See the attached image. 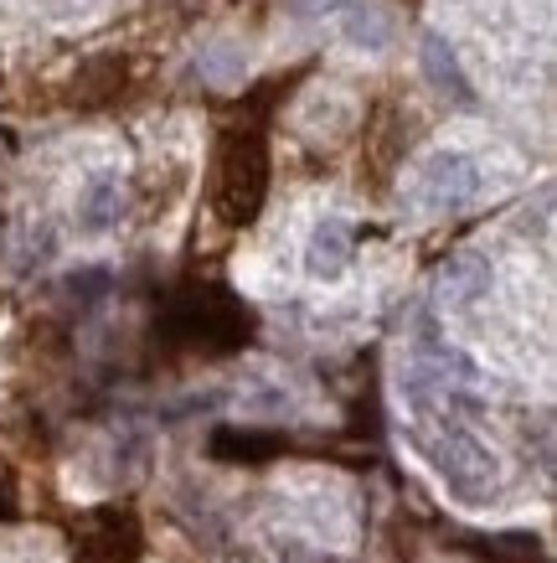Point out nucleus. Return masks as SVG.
Returning a JSON list of instances; mask_svg holds the SVG:
<instances>
[{
    "mask_svg": "<svg viewBox=\"0 0 557 563\" xmlns=\"http://www.w3.org/2000/svg\"><path fill=\"white\" fill-rule=\"evenodd\" d=\"M0 517H11V496L0 492Z\"/></svg>",
    "mask_w": 557,
    "mask_h": 563,
    "instance_id": "nucleus-6",
    "label": "nucleus"
},
{
    "mask_svg": "<svg viewBox=\"0 0 557 563\" xmlns=\"http://www.w3.org/2000/svg\"><path fill=\"white\" fill-rule=\"evenodd\" d=\"M279 450H285V440L269 434V429H218V434H212V455H218V461H233V465L274 461Z\"/></svg>",
    "mask_w": 557,
    "mask_h": 563,
    "instance_id": "nucleus-4",
    "label": "nucleus"
},
{
    "mask_svg": "<svg viewBox=\"0 0 557 563\" xmlns=\"http://www.w3.org/2000/svg\"><path fill=\"white\" fill-rule=\"evenodd\" d=\"M269 197V140L258 124H227L212 155V212L227 228H248Z\"/></svg>",
    "mask_w": 557,
    "mask_h": 563,
    "instance_id": "nucleus-2",
    "label": "nucleus"
},
{
    "mask_svg": "<svg viewBox=\"0 0 557 563\" xmlns=\"http://www.w3.org/2000/svg\"><path fill=\"white\" fill-rule=\"evenodd\" d=\"M83 93H73V103H83V109H93V103H109L119 93V84H124V63H114V57H99V63H88L83 68ZM73 84V88H78Z\"/></svg>",
    "mask_w": 557,
    "mask_h": 563,
    "instance_id": "nucleus-5",
    "label": "nucleus"
},
{
    "mask_svg": "<svg viewBox=\"0 0 557 563\" xmlns=\"http://www.w3.org/2000/svg\"><path fill=\"white\" fill-rule=\"evenodd\" d=\"M160 336L181 352L227 357V352H243L254 342V310L222 285H186L160 310Z\"/></svg>",
    "mask_w": 557,
    "mask_h": 563,
    "instance_id": "nucleus-1",
    "label": "nucleus"
},
{
    "mask_svg": "<svg viewBox=\"0 0 557 563\" xmlns=\"http://www.w3.org/2000/svg\"><path fill=\"white\" fill-rule=\"evenodd\" d=\"M78 559L83 563H135L140 559V522L119 507H103L78 532Z\"/></svg>",
    "mask_w": 557,
    "mask_h": 563,
    "instance_id": "nucleus-3",
    "label": "nucleus"
}]
</instances>
